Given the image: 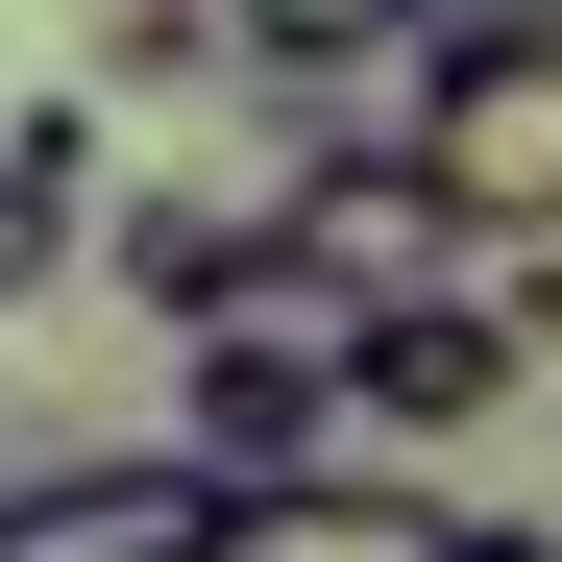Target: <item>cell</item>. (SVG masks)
<instances>
[{
	"instance_id": "1",
	"label": "cell",
	"mask_w": 562,
	"mask_h": 562,
	"mask_svg": "<svg viewBox=\"0 0 562 562\" xmlns=\"http://www.w3.org/2000/svg\"><path fill=\"white\" fill-rule=\"evenodd\" d=\"M538 342H562V245H464L440 294H367L342 318V440H490L514 392H538Z\"/></svg>"
},
{
	"instance_id": "2",
	"label": "cell",
	"mask_w": 562,
	"mask_h": 562,
	"mask_svg": "<svg viewBox=\"0 0 562 562\" xmlns=\"http://www.w3.org/2000/svg\"><path fill=\"white\" fill-rule=\"evenodd\" d=\"M392 74H416V99H392L416 196L464 245H562V49H392Z\"/></svg>"
},
{
	"instance_id": "3",
	"label": "cell",
	"mask_w": 562,
	"mask_h": 562,
	"mask_svg": "<svg viewBox=\"0 0 562 562\" xmlns=\"http://www.w3.org/2000/svg\"><path fill=\"white\" fill-rule=\"evenodd\" d=\"M171 464H196V490L367 464V440H342V318H196V342H171Z\"/></svg>"
},
{
	"instance_id": "4",
	"label": "cell",
	"mask_w": 562,
	"mask_h": 562,
	"mask_svg": "<svg viewBox=\"0 0 562 562\" xmlns=\"http://www.w3.org/2000/svg\"><path fill=\"white\" fill-rule=\"evenodd\" d=\"M221 538V490L171 440H123V464H0V562H196Z\"/></svg>"
},
{
	"instance_id": "5",
	"label": "cell",
	"mask_w": 562,
	"mask_h": 562,
	"mask_svg": "<svg viewBox=\"0 0 562 562\" xmlns=\"http://www.w3.org/2000/svg\"><path fill=\"white\" fill-rule=\"evenodd\" d=\"M196 562H464V514L416 490V464H294V490H221Z\"/></svg>"
},
{
	"instance_id": "6",
	"label": "cell",
	"mask_w": 562,
	"mask_h": 562,
	"mask_svg": "<svg viewBox=\"0 0 562 562\" xmlns=\"http://www.w3.org/2000/svg\"><path fill=\"white\" fill-rule=\"evenodd\" d=\"M99 196H123V171H99V99H25V123H0V318H49L74 269H99Z\"/></svg>"
},
{
	"instance_id": "7",
	"label": "cell",
	"mask_w": 562,
	"mask_h": 562,
	"mask_svg": "<svg viewBox=\"0 0 562 562\" xmlns=\"http://www.w3.org/2000/svg\"><path fill=\"white\" fill-rule=\"evenodd\" d=\"M221 74L294 99V123H342V74H392V0H221Z\"/></svg>"
},
{
	"instance_id": "8",
	"label": "cell",
	"mask_w": 562,
	"mask_h": 562,
	"mask_svg": "<svg viewBox=\"0 0 562 562\" xmlns=\"http://www.w3.org/2000/svg\"><path fill=\"white\" fill-rule=\"evenodd\" d=\"M221 74V0H99V99H196Z\"/></svg>"
},
{
	"instance_id": "9",
	"label": "cell",
	"mask_w": 562,
	"mask_h": 562,
	"mask_svg": "<svg viewBox=\"0 0 562 562\" xmlns=\"http://www.w3.org/2000/svg\"><path fill=\"white\" fill-rule=\"evenodd\" d=\"M392 49H562V0H392Z\"/></svg>"
}]
</instances>
